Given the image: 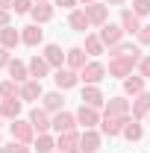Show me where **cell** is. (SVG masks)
I'll return each instance as SVG.
<instances>
[{"mask_svg":"<svg viewBox=\"0 0 150 153\" xmlns=\"http://www.w3.org/2000/svg\"><path fill=\"white\" fill-rule=\"evenodd\" d=\"M138 59H130V56H115L112 65H109V74L112 76H127L132 71V65H135Z\"/></svg>","mask_w":150,"mask_h":153,"instance_id":"cell-1","label":"cell"},{"mask_svg":"<svg viewBox=\"0 0 150 153\" xmlns=\"http://www.w3.org/2000/svg\"><path fill=\"white\" fill-rule=\"evenodd\" d=\"M106 76V68L100 65V62H91V65H85L82 71H79V79L82 82H100Z\"/></svg>","mask_w":150,"mask_h":153,"instance_id":"cell-2","label":"cell"},{"mask_svg":"<svg viewBox=\"0 0 150 153\" xmlns=\"http://www.w3.org/2000/svg\"><path fill=\"white\" fill-rule=\"evenodd\" d=\"M79 150L82 153H97L100 150V135L94 133V130H85V133L79 135Z\"/></svg>","mask_w":150,"mask_h":153,"instance_id":"cell-3","label":"cell"},{"mask_svg":"<svg viewBox=\"0 0 150 153\" xmlns=\"http://www.w3.org/2000/svg\"><path fill=\"white\" fill-rule=\"evenodd\" d=\"M127 121H130V118H115V115H106V118H103V133H106V135H118L124 127H127Z\"/></svg>","mask_w":150,"mask_h":153,"instance_id":"cell-4","label":"cell"},{"mask_svg":"<svg viewBox=\"0 0 150 153\" xmlns=\"http://www.w3.org/2000/svg\"><path fill=\"white\" fill-rule=\"evenodd\" d=\"M124 36V27H115V24H103V30H100V41H106V44H118Z\"/></svg>","mask_w":150,"mask_h":153,"instance_id":"cell-5","label":"cell"},{"mask_svg":"<svg viewBox=\"0 0 150 153\" xmlns=\"http://www.w3.org/2000/svg\"><path fill=\"white\" fill-rule=\"evenodd\" d=\"M76 121H79V124H82L85 130H91L94 124H97V109L82 103V106H79V112H76Z\"/></svg>","mask_w":150,"mask_h":153,"instance_id":"cell-6","label":"cell"},{"mask_svg":"<svg viewBox=\"0 0 150 153\" xmlns=\"http://www.w3.org/2000/svg\"><path fill=\"white\" fill-rule=\"evenodd\" d=\"M53 79H56V85H59V88H74V85H76V79H79V76H76L74 71H71V68H59Z\"/></svg>","mask_w":150,"mask_h":153,"instance_id":"cell-7","label":"cell"},{"mask_svg":"<svg viewBox=\"0 0 150 153\" xmlns=\"http://www.w3.org/2000/svg\"><path fill=\"white\" fill-rule=\"evenodd\" d=\"M59 150L62 153H76L79 150V135L76 133H62L59 135Z\"/></svg>","mask_w":150,"mask_h":153,"instance_id":"cell-8","label":"cell"},{"mask_svg":"<svg viewBox=\"0 0 150 153\" xmlns=\"http://www.w3.org/2000/svg\"><path fill=\"white\" fill-rule=\"evenodd\" d=\"M53 130H56L59 135H62V133H74V115L59 112L56 118H53Z\"/></svg>","mask_w":150,"mask_h":153,"instance_id":"cell-9","label":"cell"},{"mask_svg":"<svg viewBox=\"0 0 150 153\" xmlns=\"http://www.w3.org/2000/svg\"><path fill=\"white\" fill-rule=\"evenodd\" d=\"M30 124H33V130H38V133H47V127H53V121H47V112L44 109H33Z\"/></svg>","mask_w":150,"mask_h":153,"instance_id":"cell-10","label":"cell"},{"mask_svg":"<svg viewBox=\"0 0 150 153\" xmlns=\"http://www.w3.org/2000/svg\"><path fill=\"white\" fill-rule=\"evenodd\" d=\"M127 112H130V103L124 97H112L106 106V115H115V118H127Z\"/></svg>","mask_w":150,"mask_h":153,"instance_id":"cell-11","label":"cell"},{"mask_svg":"<svg viewBox=\"0 0 150 153\" xmlns=\"http://www.w3.org/2000/svg\"><path fill=\"white\" fill-rule=\"evenodd\" d=\"M12 135H15V141H30L33 138V124H27V121H15L12 124Z\"/></svg>","mask_w":150,"mask_h":153,"instance_id":"cell-12","label":"cell"},{"mask_svg":"<svg viewBox=\"0 0 150 153\" xmlns=\"http://www.w3.org/2000/svg\"><path fill=\"white\" fill-rule=\"evenodd\" d=\"M85 15L91 24H106V6H100V3H88L85 6Z\"/></svg>","mask_w":150,"mask_h":153,"instance_id":"cell-13","label":"cell"},{"mask_svg":"<svg viewBox=\"0 0 150 153\" xmlns=\"http://www.w3.org/2000/svg\"><path fill=\"white\" fill-rule=\"evenodd\" d=\"M121 21H124V33H135V36H138L141 24H138V15H135V12L124 9V12H121Z\"/></svg>","mask_w":150,"mask_h":153,"instance_id":"cell-14","label":"cell"},{"mask_svg":"<svg viewBox=\"0 0 150 153\" xmlns=\"http://www.w3.org/2000/svg\"><path fill=\"white\" fill-rule=\"evenodd\" d=\"M41 30H38V24H33V27H24V36H21V41L24 44H30V47H36L38 41H41Z\"/></svg>","mask_w":150,"mask_h":153,"instance_id":"cell-15","label":"cell"},{"mask_svg":"<svg viewBox=\"0 0 150 153\" xmlns=\"http://www.w3.org/2000/svg\"><path fill=\"white\" fill-rule=\"evenodd\" d=\"M47 68H50V62H47V59H38V56H33V59H30V76L41 79V76L47 74Z\"/></svg>","mask_w":150,"mask_h":153,"instance_id":"cell-16","label":"cell"},{"mask_svg":"<svg viewBox=\"0 0 150 153\" xmlns=\"http://www.w3.org/2000/svg\"><path fill=\"white\" fill-rule=\"evenodd\" d=\"M18 41H21V36L12 30V27H3V30H0V44H3L6 50H9V47H15Z\"/></svg>","mask_w":150,"mask_h":153,"instance_id":"cell-17","label":"cell"},{"mask_svg":"<svg viewBox=\"0 0 150 153\" xmlns=\"http://www.w3.org/2000/svg\"><path fill=\"white\" fill-rule=\"evenodd\" d=\"M0 112H3V118H18V112H21V100H18V97H6V103L0 106Z\"/></svg>","mask_w":150,"mask_h":153,"instance_id":"cell-18","label":"cell"},{"mask_svg":"<svg viewBox=\"0 0 150 153\" xmlns=\"http://www.w3.org/2000/svg\"><path fill=\"white\" fill-rule=\"evenodd\" d=\"M38 94H41V82H38V79L24 82V88H21V97H24V100H36Z\"/></svg>","mask_w":150,"mask_h":153,"instance_id":"cell-19","label":"cell"},{"mask_svg":"<svg viewBox=\"0 0 150 153\" xmlns=\"http://www.w3.org/2000/svg\"><path fill=\"white\" fill-rule=\"evenodd\" d=\"M44 59H47L50 65H56V68H62V59H65V53L59 50L56 44H47V47H44Z\"/></svg>","mask_w":150,"mask_h":153,"instance_id":"cell-20","label":"cell"},{"mask_svg":"<svg viewBox=\"0 0 150 153\" xmlns=\"http://www.w3.org/2000/svg\"><path fill=\"white\" fill-rule=\"evenodd\" d=\"M150 112V94H138V100H135V106H132V118H141V115Z\"/></svg>","mask_w":150,"mask_h":153,"instance_id":"cell-21","label":"cell"},{"mask_svg":"<svg viewBox=\"0 0 150 153\" xmlns=\"http://www.w3.org/2000/svg\"><path fill=\"white\" fill-rule=\"evenodd\" d=\"M33 18H36L38 24H44V21L53 18V9H50L47 3H36V6H33Z\"/></svg>","mask_w":150,"mask_h":153,"instance_id":"cell-22","label":"cell"},{"mask_svg":"<svg viewBox=\"0 0 150 153\" xmlns=\"http://www.w3.org/2000/svg\"><path fill=\"white\" fill-rule=\"evenodd\" d=\"M68 24H71L74 30H79V33H85V27H88L91 21H88V15H85V12H71V18H68Z\"/></svg>","mask_w":150,"mask_h":153,"instance_id":"cell-23","label":"cell"},{"mask_svg":"<svg viewBox=\"0 0 150 153\" xmlns=\"http://www.w3.org/2000/svg\"><path fill=\"white\" fill-rule=\"evenodd\" d=\"M68 65L71 68H85V50H79V47H74V50H68Z\"/></svg>","mask_w":150,"mask_h":153,"instance_id":"cell-24","label":"cell"},{"mask_svg":"<svg viewBox=\"0 0 150 153\" xmlns=\"http://www.w3.org/2000/svg\"><path fill=\"white\" fill-rule=\"evenodd\" d=\"M9 74H12V79H15V82H21V79H27V65H24V62H18V59H15V62H9Z\"/></svg>","mask_w":150,"mask_h":153,"instance_id":"cell-25","label":"cell"},{"mask_svg":"<svg viewBox=\"0 0 150 153\" xmlns=\"http://www.w3.org/2000/svg\"><path fill=\"white\" fill-rule=\"evenodd\" d=\"M82 103H85V106H94V109H97V106L103 103V94H100L97 88H85V91H82Z\"/></svg>","mask_w":150,"mask_h":153,"instance_id":"cell-26","label":"cell"},{"mask_svg":"<svg viewBox=\"0 0 150 153\" xmlns=\"http://www.w3.org/2000/svg\"><path fill=\"white\" fill-rule=\"evenodd\" d=\"M44 109H50V112H59V109H62V94H56V91L44 94Z\"/></svg>","mask_w":150,"mask_h":153,"instance_id":"cell-27","label":"cell"},{"mask_svg":"<svg viewBox=\"0 0 150 153\" xmlns=\"http://www.w3.org/2000/svg\"><path fill=\"white\" fill-rule=\"evenodd\" d=\"M124 88H127L130 94H141V88H144V76H130V79L124 82Z\"/></svg>","mask_w":150,"mask_h":153,"instance_id":"cell-28","label":"cell"},{"mask_svg":"<svg viewBox=\"0 0 150 153\" xmlns=\"http://www.w3.org/2000/svg\"><path fill=\"white\" fill-rule=\"evenodd\" d=\"M124 135H127V138H130V141H138V138H141V127H138V124H132V121H127V127H124Z\"/></svg>","mask_w":150,"mask_h":153,"instance_id":"cell-29","label":"cell"},{"mask_svg":"<svg viewBox=\"0 0 150 153\" xmlns=\"http://www.w3.org/2000/svg\"><path fill=\"white\" fill-rule=\"evenodd\" d=\"M85 50L91 53V56H97V53H103V41L97 36H91V38H85Z\"/></svg>","mask_w":150,"mask_h":153,"instance_id":"cell-30","label":"cell"},{"mask_svg":"<svg viewBox=\"0 0 150 153\" xmlns=\"http://www.w3.org/2000/svg\"><path fill=\"white\" fill-rule=\"evenodd\" d=\"M0 153H30V147H27L24 141H12V144L0 147Z\"/></svg>","mask_w":150,"mask_h":153,"instance_id":"cell-31","label":"cell"},{"mask_svg":"<svg viewBox=\"0 0 150 153\" xmlns=\"http://www.w3.org/2000/svg\"><path fill=\"white\" fill-rule=\"evenodd\" d=\"M132 12L141 18V15H150V0H132Z\"/></svg>","mask_w":150,"mask_h":153,"instance_id":"cell-32","label":"cell"},{"mask_svg":"<svg viewBox=\"0 0 150 153\" xmlns=\"http://www.w3.org/2000/svg\"><path fill=\"white\" fill-rule=\"evenodd\" d=\"M36 147H38V153H50V147H53V138L50 135H38V141H36Z\"/></svg>","mask_w":150,"mask_h":153,"instance_id":"cell-33","label":"cell"},{"mask_svg":"<svg viewBox=\"0 0 150 153\" xmlns=\"http://www.w3.org/2000/svg\"><path fill=\"white\" fill-rule=\"evenodd\" d=\"M15 91H18V88H15V82H12V79L0 85V97H15Z\"/></svg>","mask_w":150,"mask_h":153,"instance_id":"cell-34","label":"cell"},{"mask_svg":"<svg viewBox=\"0 0 150 153\" xmlns=\"http://www.w3.org/2000/svg\"><path fill=\"white\" fill-rule=\"evenodd\" d=\"M12 9H15V12H33V3H30V0H15Z\"/></svg>","mask_w":150,"mask_h":153,"instance_id":"cell-35","label":"cell"},{"mask_svg":"<svg viewBox=\"0 0 150 153\" xmlns=\"http://www.w3.org/2000/svg\"><path fill=\"white\" fill-rule=\"evenodd\" d=\"M138 41L141 44H150V27H141L138 30Z\"/></svg>","mask_w":150,"mask_h":153,"instance_id":"cell-36","label":"cell"},{"mask_svg":"<svg viewBox=\"0 0 150 153\" xmlns=\"http://www.w3.org/2000/svg\"><path fill=\"white\" fill-rule=\"evenodd\" d=\"M141 76H144V79L150 76V56H144V59H141Z\"/></svg>","mask_w":150,"mask_h":153,"instance_id":"cell-37","label":"cell"},{"mask_svg":"<svg viewBox=\"0 0 150 153\" xmlns=\"http://www.w3.org/2000/svg\"><path fill=\"white\" fill-rule=\"evenodd\" d=\"M3 65H9V53H6V47H0V68Z\"/></svg>","mask_w":150,"mask_h":153,"instance_id":"cell-38","label":"cell"},{"mask_svg":"<svg viewBox=\"0 0 150 153\" xmlns=\"http://www.w3.org/2000/svg\"><path fill=\"white\" fill-rule=\"evenodd\" d=\"M56 3H59V6H62V9H71V6H74L76 0H56Z\"/></svg>","mask_w":150,"mask_h":153,"instance_id":"cell-39","label":"cell"},{"mask_svg":"<svg viewBox=\"0 0 150 153\" xmlns=\"http://www.w3.org/2000/svg\"><path fill=\"white\" fill-rule=\"evenodd\" d=\"M9 24V15H6V9H0V27H6Z\"/></svg>","mask_w":150,"mask_h":153,"instance_id":"cell-40","label":"cell"},{"mask_svg":"<svg viewBox=\"0 0 150 153\" xmlns=\"http://www.w3.org/2000/svg\"><path fill=\"white\" fill-rule=\"evenodd\" d=\"M12 3L15 0H0V9H12Z\"/></svg>","mask_w":150,"mask_h":153,"instance_id":"cell-41","label":"cell"},{"mask_svg":"<svg viewBox=\"0 0 150 153\" xmlns=\"http://www.w3.org/2000/svg\"><path fill=\"white\" fill-rule=\"evenodd\" d=\"M109 3H115V6H121V3H124V0H109Z\"/></svg>","mask_w":150,"mask_h":153,"instance_id":"cell-42","label":"cell"},{"mask_svg":"<svg viewBox=\"0 0 150 153\" xmlns=\"http://www.w3.org/2000/svg\"><path fill=\"white\" fill-rule=\"evenodd\" d=\"M88 3H94V0H85V6H88Z\"/></svg>","mask_w":150,"mask_h":153,"instance_id":"cell-43","label":"cell"},{"mask_svg":"<svg viewBox=\"0 0 150 153\" xmlns=\"http://www.w3.org/2000/svg\"><path fill=\"white\" fill-rule=\"evenodd\" d=\"M0 106H3V103H0Z\"/></svg>","mask_w":150,"mask_h":153,"instance_id":"cell-44","label":"cell"},{"mask_svg":"<svg viewBox=\"0 0 150 153\" xmlns=\"http://www.w3.org/2000/svg\"><path fill=\"white\" fill-rule=\"evenodd\" d=\"M41 3H44V0H41Z\"/></svg>","mask_w":150,"mask_h":153,"instance_id":"cell-45","label":"cell"},{"mask_svg":"<svg viewBox=\"0 0 150 153\" xmlns=\"http://www.w3.org/2000/svg\"><path fill=\"white\" fill-rule=\"evenodd\" d=\"M59 153H62V150H59Z\"/></svg>","mask_w":150,"mask_h":153,"instance_id":"cell-46","label":"cell"}]
</instances>
